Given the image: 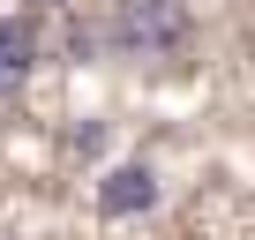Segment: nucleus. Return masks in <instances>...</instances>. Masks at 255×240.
Instances as JSON below:
<instances>
[{"instance_id":"1","label":"nucleus","mask_w":255,"mask_h":240,"mask_svg":"<svg viewBox=\"0 0 255 240\" xmlns=\"http://www.w3.org/2000/svg\"><path fill=\"white\" fill-rule=\"evenodd\" d=\"M188 38H195V15L180 0H113V15H105V45L128 53V60L188 53Z\"/></svg>"},{"instance_id":"2","label":"nucleus","mask_w":255,"mask_h":240,"mask_svg":"<svg viewBox=\"0 0 255 240\" xmlns=\"http://www.w3.org/2000/svg\"><path fill=\"white\" fill-rule=\"evenodd\" d=\"M158 203V173L135 158V165H113L105 180H98V210L105 218H135V210H150Z\"/></svg>"},{"instance_id":"3","label":"nucleus","mask_w":255,"mask_h":240,"mask_svg":"<svg viewBox=\"0 0 255 240\" xmlns=\"http://www.w3.org/2000/svg\"><path fill=\"white\" fill-rule=\"evenodd\" d=\"M30 68H38V38H30V23L0 15V98H15Z\"/></svg>"}]
</instances>
